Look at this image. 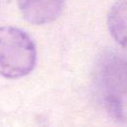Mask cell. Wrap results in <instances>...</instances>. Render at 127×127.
<instances>
[{"instance_id":"2","label":"cell","mask_w":127,"mask_h":127,"mask_svg":"<svg viewBox=\"0 0 127 127\" xmlns=\"http://www.w3.org/2000/svg\"><path fill=\"white\" fill-rule=\"evenodd\" d=\"M17 3L26 21L33 25H43L61 15L64 0H17Z\"/></svg>"},{"instance_id":"3","label":"cell","mask_w":127,"mask_h":127,"mask_svg":"<svg viewBox=\"0 0 127 127\" xmlns=\"http://www.w3.org/2000/svg\"><path fill=\"white\" fill-rule=\"evenodd\" d=\"M107 27L115 42L127 48V0H116L110 7Z\"/></svg>"},{"instance_id":"1","label":"cell","mask_w":127,"mask_h":127,"mask_svg":"<svg viewBox=\"0 0 127 127\" xmlns=\"http://www.w3.org/2000/svg\"><path fill=\"white\" fill-rule=\"evenodd\" d=\"M37 62L31 37L15 27H0V75L19 78L29 74Z\"/></svg>"},{"instance_id":"4","label":"cell","mask_w":127,"mask_h":127,"mask_svg":"<svg viewBox=\"0 0 127 127\" xmlns=\"http://www.w3.org/2000/svg\"><path fill=\"white\" fill-rule=\"evenodd\" d=\"M105 107L107 112L115 119H122L123 118V109L122 103L120 102L119 98L116 95L109 94L105 97Z\"/></svg>"}]
</instances>
